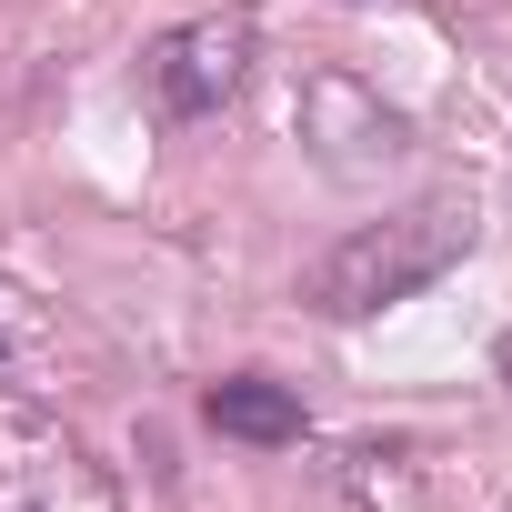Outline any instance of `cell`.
<instances>
[{"label":"cell","instance_id":"obj_4","mask_svg":"<svg viewBox=\"0 0 512 512\" xmlns=\"http://www.w3.org/2000/svg\"><path fill=\"white\" fill-rule=\"evenodd\" d=\"M211 432H231V442H251V452H282V442H302V392L292 382H262V372H231V382H211Z\"/></svg>","mask_w":512,"mask_h":512},{"label":"cell","instance_id":"obj_1","mask_svg":"<svg viewBox=\"0 0 512 512\" xmlns=\"http://www.w3.org/2000/svg\"><path fill=\"white\" fill-rule=\"evenodd\" d=\"M462 251H472V201H412V211H392V221L342 231L322 262L302 272V302H312L322 322H372V312L432 292Z\"/></svg>","mask_w":512,"mask_h":512},{"label":"cell","instance_id":"obj_2","mask_svg":"<svg viewBox=\"0 0 512 512\" xmlns=\"http://www.w3.org/2000/svg\"><path fill=\"white\" fill-rule=\"evenodd\" d=\"M251 51H262L251 11H201V21L161 31V41H151V61H141L151 111H161V121H211V111L251 81Z\"/></svg>","mask_w":512,"mask_h":512},{"label":"cell","instance_id":"obj_3","mask_svg":"<svg viewBox=\"0 0 512 512\" xmlns=\"http://www.w3.org/2000/svg\"><path fill=\"white\" fill-rule=\"evenodd\" d=\"M292 131L312 141V161H322L332 181H372L382 161H402V151H412V121H402L382 91L342 81V71L302 81V101H292Z\"/></svg>","mask_w":512,"mask_h":512}]
</instances>
